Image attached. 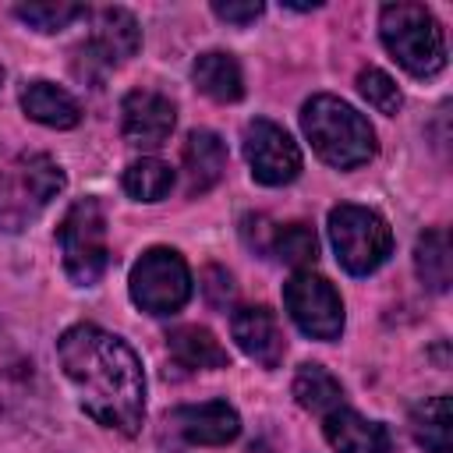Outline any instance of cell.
<instances>
[{
	"mask_svg": "<svg viewBox=\"0 0 453 453\" xmlns=\"http://www.w3.org/2000/svg\"><path fill=\"white\" fill-rule=\"evenodd\" d=\"M57 357L88 418L120 435H134L142 428L145 372L138 354L120 336L81 322L57 340Z\"/></svg>",
	"mask_w": 453,
	"mask_h": 453,
	"instance_id": "6da1fadb",
	"label": "cell"
},
{
	"mask_svg": "<svg viewBox=\"0 0 453 453\" xmlns=\"http://www.w3.org/2000/svg\"><path fill=\"white\" fill-rule=\"evenodd\" d=\"M301 131L315 156L336 170H354L375 156L372 124L336 96H311L301 106Z\"/></svg>",
	"mask_w": 453,
	"mask_h": 453,
	"instance_id": "7a4b0ae2",
	"label": "cell"
},
{
	"mask_svg": "<svg viewBox=\"0 0 453 453\" xmlns=\"http://www.w3.org/2000/svg\"><path fill=\"white\" fill-rule=\"evenodd\" d=\"M379 35L389 57L414 78H432L446 67V35L425 4H386Z\"/></svg>",
	"mask_w": 453,
	"mask_h": 453,
	"instance_id": "3957f363",
	"label": "cell"
},
{
	"mask_svg": "<svg viewBox=\"0 0 453 453\" xmlns=\"http://www.w3.org/2000/svg\"><path fill=\"white\" fill-rule=\"evenodd\" d=\"M64 191V170L46 152H21L0 166V230L18 234Z\"/></svg>",
	"mask_w": 453,
	"mask_h": 453,
	"instance_id": "277c9868",
	"label": "cell"
},
{
	"mask_svg": "<svg viewBox=\"0 0 453 453\" xmlns=\"http://www.w3.org/2000/svg\"><path fill=\"white\" fill-rule=\"evenodd\" d=\"M60 255H64V273L78 287L99 283V276L110 265V244H106V212L99 198H78L60 226H57Z\"/></svg>",
	"mask_w": 453,
	"mask_h": 453,
	"instance_id": "5b68a950",
	"label": "cell"
},
{
	"mask_svg": "<svg viewBox=\"0 0 453 453\" xmlns=\"http://www.w3.org/2000/svg\"><path fill=\"white\" fill-rule=\"evenodd\" d=\"M329 241H333L340 265L350 276L375 273L393 251L389 223L375 209H365V205H336L329 212Z\"/></svg>",
	"mask_w": 453,
	"mask_h": 453,
	"instance_id": "8992f818",
	"label": "cell"
},
{
	"mask_svg": "<svg viewBox=\"0 0 453 453\" xmlns=\"http://www.w3.org/2000/svg\"><path fill=\"white\" fill-rule=\"evenodd\" d=\"M131 301L149 315H173L191 297V269L173 248H149L131 265Z\"/></svg>",
	"mask_w": 453,
	"mask_h": 453,
	"instance_id": "52a82bcc",
	"label": "cell"
},
{
	"mask_svg": "<svg viewBox=\"0 0 453 453\" xmlns=\"http://www.w3.org/2000/svg\"><path fill=\"white\" fill-rule=\"evenodd\" d=\"M283 304L294 326L311 340H336L343 333V301L336 287L319 273H294L283 287Z\"/></svg>",
	"mask_w": 453,
	"mask_h": 453,
	"instance_id": "ba28073f",
	"label": "cell"
},
{
	"mask_svg": "<svg viewBox=\"0 0 453 453\" xmlns=\"http://www.w3.org/2000/svg\"><path fill=\"white\" fill-rule=\"evenodd\" d=\"M244 159L251 166V177L265 188L290 184L301 173V149L297 142L273 120H251L244 127Z\"/></svg>",
	"mask_w": 453,
	"mask_h": 453,
	"instance_id": "9c48e42d",
	"label": "cell"
},
{
	"mask_svg": "<svg viewBox=\"0 0 453 453\" xmlns=\"http://www.w3.org/2000/svg\"><path fill=\"white\" fill-rule=\"evenodd\" d=\"M177 124V110L152 88H131L120 103V131L134 149H159Z\"/></svg>",
	"mask_w": 453,
	"mask_h": 453,
	"instance_id": "30bf717a",
	"label": "cell"
},
{
	"mask_svg": "<svg viewBox=\"0 0 453 453\" xmlns=\"http://www.w3.org/2000/svg\"><path fill=\"white\" fill-rule=\"evenodd\" d=\"M138 46H142V28H138L134 14L124 7H103L92 18V35L81 46V53H88L103 67H113V64L131 60L138 53Z\"/></svg>",
	"mask_w": 453,
	"mask_h": 453,
	"instance_id": "8fae6325",
	"label": "cell"
},
{
	"mask_svg": "<svg viewBox=\"0 0 453 453\" xmlns=\"http://www.w3.org/2000/svg\"><path fill=\"white\" fill-rule=\"evenodd\" d=\"M230 333L237 340V347L258 361L262 368H276L287 354V340H283V329L276 322V315L265 308V304H244L230 315Z\"/></svg>",
	"mask_w": 453,
	"mask_h": 453,
	"instance_id": "7c38bea8",
	"label": "cell"
},
{
	"mask_svg": "<svg viewBox=\"0 0 453 453\" xmlns=\"http://www.w3.org/2000/svg\"><path fill=\"white\" fill-rule=\"evenodd\" d=\"M170 425L177 428L180 439H188L195 446H223L230 439H237V432H241V418L226 400L180 407L170 414Z\"/></svg>",
	"mask_w": 453,
	"mask_h": 453,
	"instance_id": "4fadbf2b",
	"label": "cell"
},
{
	"mask_svg": "<svg viewBox=\"0 0 453 453\" xmlns=\"http://www.w3.org/2000/svg\"><path fill=\"white\" fill-rule=\"evenodd\" d=\"M184 188L188 195H205L223 180L226 170V145L216 131L209 127H195L184 142Z\"/></svg>",
	"mask_w": 453,
	"mask_h": 453,
	"instance_id": "5bb4252c",
	"label": "cell"
},
{
	"mask_svg": "<svg viewBox=\"0 0 453 453\" xmlns=\"http://www.w3.org/2000/svg\"><path fill=\"white\" fill-rule=\"evenodd\" d=\"M326 421V439L336 453H389V432L379 421L361 418L357 411H333Z\"/></svg>",
	"mask_w": 453,
	"mask_h": 453,
	"instance_id": "9a60e30c",
	"label": "cell"
},
{
	"mask_svg": "<svg viewBox=\"0 0 453 453\" xmlns=\"http://www.w3.org/2000/svg\"><path fill=\"white\" fill-rule=\"evenodd\" d=\"M21 110H25V117H32L35 124H46V127H74L81 120L78 99L67 88L46 81V78L25 81V88H21Z\"/></svg>",
	"mask_w": 453,
	"mask_h": 453,
	"instance_id": "2e32d148",
	"label": "cell"
},
{
	"mask_svg": "<svg viewBox=\"0 0 453 453\" xmlns=\"http://www.w3.org/2000/svg\"><path fill=\"white\" fill-rule=\"evenodd\" d=\"M191 78H195V85H198L209 99H216V103H237V99L244 96L241 64H237L230 53H223V50L202 53V57L195 60V67H191Z\"/></svg>",
	"mask_w": 453,
	"mask_h": 453,
	"instance_id": "e0dca14e",
	"label": "cell"
},
{
	"mask_svg": "<svg viewBox=\"0 0 453 453\" xmlns=\"http://www.w3.org/2000/svg\"><path fill=\"white\" fill-rule=\"evenodd\" d=\"M170 354L184 368H226V347L205 329V326H177L166 336Z\"/></svg>",
	"mask_w": 453,
	"mask_h": 453,
	"instance_id": "ac0fdd59",
	"label": "cell"
},
{
	"mask_svg": "<svg viewBox=\"0 0 453 453\" xmlns=\"http://www.w3.org/2000/svg\"><path fill=\"white\" fill-rule=\"evenodd\" d=\"M294 396L304 411L319 414V418H329L333 411L343 407V386L336 382V375L322 365H301L297 375H294Z\"/></svg>",
	"mask_w": 453,
	"mask_h": 453,
	"instance_id": "d6986e66",
	"label": "cell"
},
{
	"mask_svg": "<svg viewBox=\"0 0 453 453\" xmlns=\"http://www.w3.org/2000/svg\"><path fill=\"white\" fill-rule=\"evenodd\" d=\"M414 269H418V280L442 294L449 290V280H453V255H449V234L442 226L435 230H425L418 237V248H414Z\"/></svg>",
	"mask_w": 453,
	"mask_h": 453,
	"instance_id": "ffe728a7",
	"label": "cell"
},
{
	"mask_svg": "<svg viewBox=\"0 0 453 453\" xmlns=\"http://www.w3.org/2000/svg\"><path fill=\"white\" fill-rule=\"evenodd\" d=\"M411 435L428 453H449V396H428L411 411Z\"/></svg>",
	"mask_w": 453,
	"mask_h": 453,
	"instance_id": "44dd1931",
	"label": "cell"
},
{
	"mask_svg": "<svg viewBox=\"0 0 453 453\" xmlns=\"http://www.w3.org/2000/svg\"><path fill=\"white\" fill-rule=\"evenodd\" d=\"M265 251L276 262L301 269V265H311L319 258V237L308 223H280V226H273Z\"/></svg>",
	"mask_w": 453,
	"mask_h": 453,
	"instance_id": "7402d4cb",
	"label": "cell"
},
{
	"mask_svg": "<svg viewBox=\"0 0 453 453\" xmlns=\"http://www.w3.org/2000/svg\"><path fill=\"white\" fill-rule=\"evenodd\" d=\"M173 188V170L163 163V159H134L127 170H124V191L134 198V202H159L166 198Z\"/></svg>",
	"mask_w": 453,
	"mask_h": 453,
	"instance_id": "603a6c76",
	"label": "cell"
},
{
	"mask_svg": "<svg viewBox=\"0 0 453 453\" xmlns=\"http://www.w3.org/2000/svg\"><path fill=\"white\" fill-rule=\"evenodd\" d=\"M14 14L25 25H32L35 32H60L74 18H81L85 7L81 4H71V0H35V4H18Z\"/></svg>",
	"mask_w": 453,
	"mask_h": 453,
	"instance_id": "cb8c5ba5",
	"label": "cell"
},
{
	"mask_svg": "<svg viewBox=\"0 0 453 453\" xmlns=\"http://www.w3.org/2000/svg\"><path fill=\"white\" fill-rule=\"evenodd\" d=\"M28 375H32V361L0 333V407L25 396Z\"/></svg>",
	"mask_w": 453,
	"mask_h": 453,
	"instance_id": "d4e9b609",
	"label": "cell"
},
{
	"mask_svg": "<svg viewBox=\"0 0 453 453\" xmlns=\"http://www.w3.org/2000/svg\"><path fill=\"white\" fill-rule=\"evenodd\" d=\"M357 92L365 96V103H368L372 110H379V113H386V117H396V110L403 106V96H400L396 81H393L386 71H379V67H365V71L357 74Z\"/></svg>",
	"mask_w": 453,
	"mask_h": 453,
	"instance_id": "484cf974",
	"label": "cell"
},
{
	"mask_svg": "<svg viewBox=\"0 0 453 453\" xmlns=\"http://www.w3.org/2000/svg\"><path fill=\"white\" fill-rule=\"evenodd\" d=\"M262 0H216L212 4V14L223 18V21H234V25H248L262 14Z\"/></svg>",
	"mask_w": 453,
	"mask_h": 453,
	"instance_id": "4316f807",
	"label": "cell"
},
{
	"mask_svg": "<svg viewBox=\"0 0 453 453\" xmlns=\"http://www.w3.org/2000/svg\"><path fill=\"white\" fill-rule=\"evenodd\" d=\"M202 290L209 294V301L219 308V304H226L230 297H234V283H230V273H223V269H205V283H202Z\"/></svg>",
	"mask_w": 453,
	"mask_h": 453,
	"instance_id": "83f0119b",
	"label": "cell"
},
{
	"mask_svg": "<svg viewBox=\"0 0 453 453\" xmlns=\"http://www.w3.org/2000/svg\"><path fill=\"white\" fill-rule=\"evenodd\" d=\"M0 85H4V67H0Z\"/></svg>",
	"mask_w": 453,
	"mask_h": 453,
	"instance_id": "f1b7e54d",
	"label": "cell"
}]
</instances>
